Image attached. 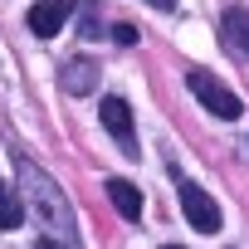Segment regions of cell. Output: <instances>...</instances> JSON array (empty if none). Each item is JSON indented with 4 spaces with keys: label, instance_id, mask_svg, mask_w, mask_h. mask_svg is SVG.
<instances>
[{
    "label": "cell",
    "instance_id": "obj_4",
    "mask_svg": "<svg viewBox=\"0 0 249 249\" xmlns=\"http://www.w3.org/2000/svg\"><path fill=\"white\" fill-rule=\"evenodd\" d=\"M181 210H186V220H191L200 234H215V230H220V205H215L200 186H191V181H181Z\"/></svg>",
    "mask_w": 249,
    "mask_h": 249
},
{
    "label": "cell",
    "instance_id": "obj_11",
    "mask_svg": "<svg viewBox=\"0 0 249 249\" xmlns=\"http://www.w3.org/2000/svg\"><path fill=\"white\" fill-rule=\"evenodd\" d=\"M152 5H157V10H176V0H152Z\"/></svg>",
    "mask_w": 249,
    "mask_h": 249
},
{
    "label": "cell",
    "instance_id": "obj_8",
    "mask_svg": "<svg viewBox=\"0 0 249 249\" xmlns=\"http://www.w3.org/2000/svg\"><path fill=\"white\" fill-rule=\"evenodd\" d=\"M220 30H225V39H230V49H234L239 59H249V10H239V5H230V10H225V20H220Z\"/></svg>",
    "mask_w": 249,
    "mask_h": 249
},
{
    "label": "cell",
    "instance_id": "obj_7",
    "mask_svg": "<svg viewBox=\"0 0 249 249\" xmlns=\"http://www.w3.org/2000/svg\"><path fill=\"white\" fill-rule=\"evenodd\" d=\"M107 200L117 205V215H122V220H142V191H137L132 181L112 176V181H107Z\"/></svg>",
    "mask_w": 249,
    "mask_h": 249
},
{
    "label": "cell",
    "instance_id": "obj_12",
    "mask_svg": "<svg viewBox=\"0 0 249 249\" xmlns=\"http://www.w3.org/2000/svg\"><path fill=\"white\" fill-rule=\"evenodd\" d=\"M166 249H181V244H166Z\"/></svg>",
    "mask_w": 249,
    "mask_h": 249
},
{
    "label": "cell",
    "instance_id": "obj_2",
    "mask_svg": "<svg viewBox=\"0 0 249 249\" xmlns=\"http://www.w3.org/2000/svg\"><path fill=\"white\" fill-rule=\"evenodd\" d=\"M186 88L215 112V117H239V98L215 78V73H205V69H191V78H186Z\"/></svg>",
    "mask_w": 249,
    "mask_h": 249
},
{
    "label": "cell",
    "instance_id": "obj_6",
    "mask_svg": "<svg viewBox=\"0 0 249 249\" xmlns=\"http://www.w3.org/2000/svg\"><path fill=\"white\" fill-rule=\"evenodd\" d=\"M59 88H69L73 98L93 93V88H98V64H93V59H69V64L59 69Z\"/></svg>",
    "mask_w": 249,
    "mask_h": 249
},
{
    "label": "cell",
    "instance_id": "obj_10",
    "mask_svg": "<svg viewBox=\"0 0 249 249\" xmlns=\"http://www.w3.org/2000/svg\"><path fill=\"white\" fill-rule=\"evenodd\" d=\"M112 39H117V44H137V30H132V25H117Z\"/></svg>",
    "mask_w": 249,
    "mask_h": 249
},
{
    "label": "cell",
    "instance_id": "obj_1",
    "mask_svg": "<svg viewBox=\"0 0 249 249\" xmlns=\"http://www.w3.org/2000/svg\"><path fill=\"white\" fill-rule=\"evenodd\" d=\"M15 166H20V186H25V200L35 205V220H39L44 239H49L54 249H78V230H73V210H69L64 191H59L35 161L15 157Z\"/></svg>",
    "mask_w": 249,
    "mask_h": 249
},
{
    "label": "cell",
    "instance_id": "obj_9",
    "mask_svg": "<svg viewBox=\"0 0 249 249\" xmlns=\"http://www.w3.org/2000/svg\"><path fill=\"white\" fill-rule=\"evenodd\" d=\"M20 220H25V200H20L5 181H0V230H15Z\"/></svg>",
    "mask_w": 249,
    "mask_h": 249
},
{
    "label": "cell",
    "instance_id": "obj_3",
    "mask_svg": "<svg viewBox=\"0 0 249 249\" xmlns=\"http://www.w3.org/2000/svg\"><path fill=\"white\" fill-rule=\"evenodd\" d=\"M98 117H103V127L112 132V142L127 152V157H137V132H132V107L122 103V98H103L98 103Z\"/></svg>",
    "mask_w": 249,
    "mask_h": 249
},
{
    "label": "cell",
    "instance_id": "obj_5",
    "mask_svg": "<svg viewBox=\"0 0 249 249\" xmlns=\"http://www.w3.org/2000/svg\"><path fill=\"white\" fill-rule=\"evenodd\" d=\"M69 15H73V0H39V5L30 10V30H35L39 39H54V35L69 25Z\"/></svg>",
    "mask_w": 249,
    "mask_h": 249
}]
</instances>
